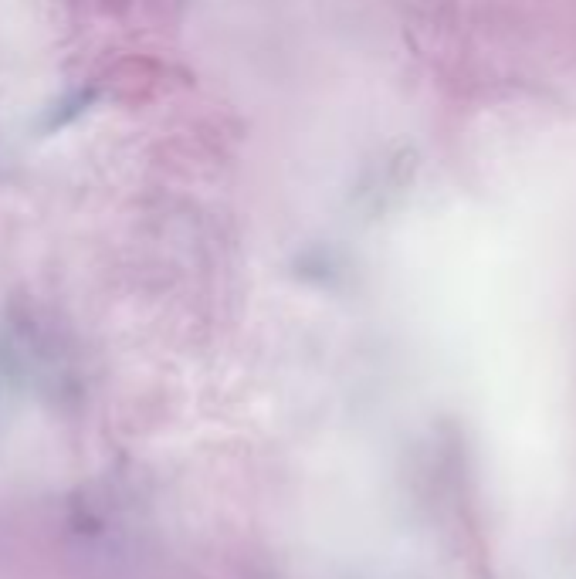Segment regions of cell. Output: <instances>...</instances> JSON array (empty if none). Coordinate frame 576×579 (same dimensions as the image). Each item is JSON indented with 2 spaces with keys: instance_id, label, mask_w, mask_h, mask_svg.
<instances>
[]
</instances>
